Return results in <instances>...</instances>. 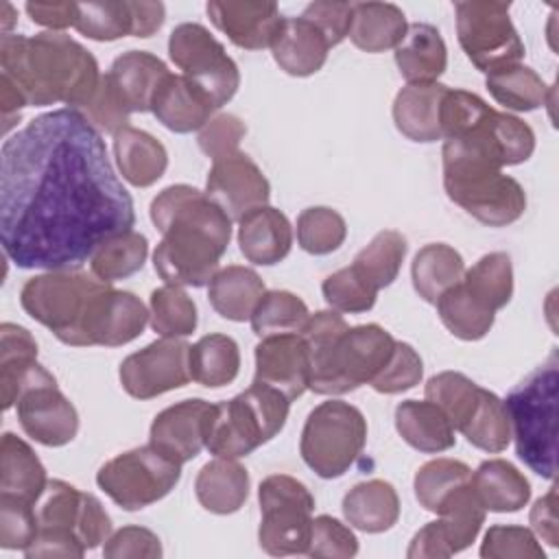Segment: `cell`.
<instances>
[{"label":"cell","instance_id":"1","mask_svg":"<svg viewBox=\"0 0 559 559\" xmlns=\"http://www.w3.org/2000/svg\"><path fill=\"white\" fill-rule=\"evenodd\" d=\"M135 223L103 133L76 109L26 122L0 151V240L20 269L70 271Z\"/></svg>","mask_w":559,"mask_h":559},{"label":"cell","instance_id":"2","mask_svg":"<svg viewBox=\"0 0 559 559\" xmlns=\"http://www.w3.org/2000/svg\"><path fill=\"white\" fill-rule=\"evenodd\" d=\"M162 240L153 251L164 284L201 288L218 271L231 240V218L201 190L188 183L164 188L148 207Z\"/></svg>","mask_w":559,"mask_h":559},{"label":"cell","instance_id":"3","mask_svg":"<svg viewBox=\"0 0 559 559\" xmlns=\"http://www.w3.org/2000/svg\"><path fill=\"white\" fill-rule=\"evenodd\" d=\"M0 68L26 105L63 103L81 109L100 83L96 57L66 33H9L0 39Z\"/></svg>","mask_w":559,"mask_h":559},{"label":"cell","instance_id":"4","mask_svg":"<svg viewBox=\"0 0 559 559\" xmlns=\"http://www.w3.org/2000/svg\"><path fill=\"white\" fill-rule=\"evenodd\" d=\"M443 190L452 203L489 227L515 223L526 210V192L502 173V157L485 118H476L443 140Z\"/></svg>","mask_w":559,"mask_h":559},{"label":"cell","instance_id":"5","mask_svg":"<svg viewBox=\"0 0 559 559\" xmlns=\"http://www.w3.org/2000/svg\"><path fill=\"white\" fill-rule=\"evenodd\" d=\"M299 334L310 358L308 389L319 395H341L369 384L395 349V338L382 325L349 328L336 310L310 314Z\"/></svg>","mask_w":559,"mask_h":559},{"label":"cell","instance_id":"6","mask_svg":"<svg viewBox=\"0 0 559 559\" xmlns=\"http://www.w3.org/2000/svg\"><path fill=\"white\" fill-rule=\"evenodd\" d=\"M557 397L559 356L552 349L548 360L535 367L502 400L518 459L548 480H555L557 474Z\"/></svg>","mask_w":559,"mask_h":559},{"label":"cell","instance_id":"7","mask_svg":"<svg viewBox=\"0 0 559 559\" xmlns=\"http://www.w3.org/2000/svg\"><path fill=\"white\" fill-rule=\"evenodd\" d=\"M35 513L39 528L24 550L26 559L83 557L85 550L98 548L114 533L100 500L66 480H48L35 502Z\"/></svg>","mask_w":559,"mask_h":559},{"label":"cell","instance_id":"8","mask_svg":"<svg viewBox=\"0 0 559 559\" xmlns=\"http://www.w3.org/2000/svg\"><path fill=\"white\" fill-rule=\"evenodd\" d=\"M290 400L277 389L255 382L212 408L205 448L214 456L240 459L271 441L286 426Z\"/></svg>","mask_w":559,"mask_h":559},{"label":"cell","instance_id":"9","mask_svg":"<svg viewBox=\"0 0 559 559\" xmlns=\"http://www.w3.org/2000/svg\"><path fill=\"white\" fill-rule=\"evenodd\" d=\"M109 284L81 269L46 271L26 280L20 290L24 312L48 328L61 343L81 347L85 319Z\"/></svg>","mask_w":559,"mask_h":559},{"label":"cell","instance_id":"10","mask_svg":"<svg viewBox=\"0 0 559 559\" xmlns=\"http://www.w3.org/2000/svg\"><path fill=\"white\" fill-rule=\"evenodd\" d=\"M365 443V415L349 402L328 400L310 411L301 430L299 452L317 476L338 478L358 461Z\"/></svg>","mask_w":559,"mask_h":559},{"label":"cell","instance_id":"11","mask_svg":"<svg viewBox=\"0 0 559 559\" xmlns=\"http://www.w3.org/2000/svg\"><path fill=\"white\" fill-rule=\"evenodd\" d=\"M258 500L260 548L273 557L306 555L314 511L310 489L288 474H271L260 483Z\"/></svg>","mask_w":559,"mask_h":559},{"label":"cell","instance_id":"12","mask_svg":"<svg viewBox=\"0 0 559 559\" xmlns=\"http://www.w3.org/2000/svg\"><path fill=\"white\" fill-rule=\"evenodd\" d=\"M181 478V463L155 445H140L109 459L96 472L98 487L124 511L144 509L168 496Z\"/></svg>","mask_w":559,"mask_h":559},{"label":"cell","instance_id":"13","mask_svg":"<svg viewBox=\"0 0 559 559\" xmlns=\"http://www.w3.org/2000/svg\"><path fill=\"white\" fill-rule=\"evenodd\" d=\"M509 9V2L496 0L454 2L459 44L472 66L485 74L520 63L524 57V44Z\"/></svg>","mask_w":559,"mask_h":559},{"label":"cell","instance_id":"14","mask_svg":"<svg viewBox=\"0 0 559 559\" xmlns=\"http://www.w3.org/2000/svg\"><path fill=\"white\" fill-rule=\"evenodd\" d=\"M168 57L216 109L227 105L240 87V70L225 46L197 22H183L168 37Z\"/></svg>","mask_w":559,"mask_h":559},{"label":"cell","instance_id":"15","mask_svg":"<svg viewBox=\"0 0 559 559\" xmlns=\"http://www.w3.org/2000/svg\"><path fill=\"white\" fill-rule=\"evenodd\" d=\"M485 507L472 489V480L459 487L437 511V520L415 533L406 550L408 559L452 557L476 542L485 524Z\"/></svg>","mask_w":559,"mask_h":559},{"label":"cell","instance_id":"16","mask_svg":"<svg viewBox=\"0 0 559 559\" xmlns=\"http://www.w3.org/2000/svg\"><path fill=\"white\" fill-rule=\"evenodd\" d=\"M190 345L183 338H157L135 354H129L118 369L122 389L135 400H151L186 386Z\"/></svg>","mask_w":559,"mask_h":559},{"label":"cell","instance_id":"17","mask_svg":"<svg viewBox=\"0 0 559 559\" xmlns=\"http://www.w3.org/2000/svg\"><path fill=\"white\" fill-rule=\"evenodd\" d=\"M166 9L162 2H76L74 28L96 41H116L120 37H151L162 28Z\"/></svg>","mask_w":559,"mask_h":559},{"label":"cell","instance_id":"18","mask_svg":"<svg viewBox=\"0 0 559 559\" xmlns=\"http://www.w3.org/2000/svg\"><path fill=\"white\" fill-rule=\"evenodd\" d=\"M205 194L231 218L240 221L271 199V183L247 153H234L212 164L205 179Z\"/></svg>","mask_w":559,"mask_h":559},{"label":"cell","instance_id":"19","mask_svg":"<svg viewBox=\"0 0 559 559\" xmlns=\"http://www.w3.org/2000/svg\"><path fill=\"white\" fill-rule=\"evenodd\" d=\"M15 411L22 430L46 448H61L79 432V413L59 391L55 378L26 389L17 397Z\"/></svg>","mask_w":559,"mask_h":559},{"label":"cell","instance_id":"20","mask_svg":"<svg viewBox=\"0 0 559 559\" xmlns=\"http://www.w3.org/2000/svg\"><path fill=\"white\" fill-rule=\"evenodd\" d=\"M148 310L140 297L129 290H116L111 284L96 297L81 336V347H120L135 341L146 323Z\"/></svg>","mask_w":559,"mask_h":559},{"label":"cell","instance_id":"21","mask_svg":"<svg viewBox=\"0 0 559 559\" xmlns=\"http://www.w3.org/2000/svg\"><path fill=\"white\" fill-rule=\"evenodd\" d=\"M212 408L214 404L201 397L181 400L164 408L151 424L148 443L181 465L197 459L205 448Z\"/></svg>","mask_w":559,"mask_h":559},{"label":"cell","instance_id":"22","mask_svg":"<svg viewBox=\"0 0 559 559\" xmlns=\"http://www.w3.org/2000/svg\"><path fill=\"white\" fill-rule=\"evenodd\" d=\"M255 382L269 384L290 402L310 384V358L301 334L264 336L255 345Z\"/></svg>","mask_w":559,"mask_h":559},{"label":"cell","instance_id":"23","mask_svg":"<svg viewBox=\"0 0 559 559\" xmlns=\"http://www.w3.org/2000/svg\"><path fill=\"white\" fill-rule=\"evenodd\" d=\"M205 11L212 24L225 33L234 46L245 50L271 48V41L284 20L275 2L212 0Z\"/></svg>","mask_w":559,"mask_h":559},{"label":"cell","instance_id":"24","mask_svg":"<svg viewBox=\"0 0 559 559\" xmlns=\"http://www.w3.org/2000/svg\"><path fill=\"white\" fill-rule=\"evenodd\" d=\"M55 376L37 362V343L33 334L15 323L0 325V386L2 408L15 406L17 397Z\"/></svg>","mask_w":559,"mask_h":559},{"label":"cell","instance_id":"25","mask_svg":"<svg viewBox=\"0 0 559 559\" xmlns=\"http://www.w3.org/2000/svg\"><path fill=\"white\" fill-rule=\"evenodd\" d=\"M151 111L166 129L175 133L201 131L210 120L216 107L212 100L183 74H166L159 83Z\"/></svg>","mask_w":559,"mask_h":559},{"label":"cell","instance_id":"26","mask_svg":"<svg viewBox=\"0 0 559 559\" xmlns=\"http://www.w3.org/2000/svg\"><path fill=\"white\" fill-rule=\"evenodd\" d=\"M105 74L127 111L144 114L151 111L153 96L170 70L159 57L146 50H127L114 59Z\"/></svg>","mask_w":559,"mask_h":559},{"label":"cell","instance_id":"27","mask_svg":"<svg viewBox=\"0 0 559 559\" xmlns=\"http://www.w3.org/2000/svg\"><path fill=\"white\" fill-rule=\"evenodd\" d=\"M238 245L240 253L249 262L260 266H273L290 253V221L277 207H255L238 221Z\"/></svg>","mask_w":559,"mask_h":559},{"label":"cell","instance_id":"28","mask_svg":"<svg viewBox=\"0 0 559 559\" xmlns=\"http://www.w3.org/2000/svg\"><path fill=\"white\" fill-rule=\"evenodd\" d=\"M330 44L325 35L306 17H284L271 52L275 63L290 76H310L319 72L328 59Z\"/></svg>","mask_w":559,"mask_h":559},{"label":"cell","instance_id":"29","mask_svg":"<svg viewBox=\"0 0 559 559\" xmlns=\"http://www.w3.org/2000/svg\"><path fill=\"white\" fill-rule=\"evenodd\" d=\"M448 85L435 83H406L393 100V122L402 135L413 142L441 140V100Z\"/></svg>","mask_w":559,"mask_h":559},{"label":"cell","instance_id":"30","mask_svg":"<svg viewBox=\"0 0 559 559\" xmlns=\"http://www.w3.org/2000/svg\"><path fill=\"white\" fill-rule=\"evenodd\" d=\"M249 472L236 459L216 456L207 461L197 478L194 493L199 504L216 515L236 513L249 498Z\"/></svg>","mask_w":559,"mask_h":559},{"label":"cell","instance_id":"31","mask_svg":"<svg viewBox=\"0 0 559 559\" xmlns=\"http://www.w3.org/2000/svg\"><path fill=\"white\" fill-rule=\"evenodd\" d=\"M395 63L406 83H435L448 68V48L439 28L426 22L408 24L395 46Z\"/></svg>","mask_w":559,"mask_h":559},{"label":"cell","instance_id":"32","mask_svg":"<svg viewBox=\"0 0 559 559\" xmlns=\"http://www.w3.org/2000/svg\"><path fill=\"white\" fill-rule=\"evenodd\" d=\"M114 157L122 179L135 188L153 186L168 168L166 146L131 124L114 135Z\"/></svg>","mask_w":559,"mask_h":559},{"label":"cell","instance_id":"33","mask_svg":"<svg viewBox=\"0 0 559 559\" xmlns=\"http://www.w3.org/2000/svg\"><path fill=\"white\" fill-rule=\"evenodd\" d=\"M395 430L415 450L437 454L454 448V426L430 400H404L395 406Z\"/></svg>","mask_w":559,"mask_h":559},{"label":"cell","instance_id":"34","mask_svg":"<svg viewBox=\"0 0 559 559\" xmlns=\"http://www.w3.org/2000/svg\"><path fill=\"white\" fill-rule=\"evenodd\" d=\"M472 489L485 511L515 513L531 500V483L504 459L483 461L472 472Z\"/></svg>","mask_w":559,"mask_h":559},{"label":"cell","instance_id":"35","mask_svg":"<svg viewBox=\"0 0 559 559\" xmlns=\"http://www.w3.org/2000/svg\"><path fill=\"white\" fill-rule=\"evenodd\" d=\"M345 520L362 533H384L400 518V498L391 483L371 478L354 485L343 496Z\"/></svg>","mask_w":559,"mask_h":559},{"label":"cell","instance_id":"36","mask_svg":"<svg viewBox=\"0 0 559 559\" xmlns=\"http://www.w3.org/2000/svg\"><path fill=\"white\" fill-rule=\"evenodd\" d=\"M408 28L404 11L393 2H354L349 39L365 52H384L404 39Z\"/></svg>","mask_w":559,"mask_h":559},{"label":"cell","instance_id":"37","mask_svg":"<svg viewBox=\"0 0 559 559\" xmlns=\"http://www.w3.org/2000/svg\"><path fill=\"white\" fill-rule=\"evenodd\" d=\"M264 293L266 286L262 277L253 269L240 264L218 269L207 284V299L212 308L223 319L236 323L251 319V312Z\"/></svg>","mask_w":559,"mask_h":559},{"label":"cell","instance_id":"38","mask_svg":"<svg viewBox=\"0 0 559 559\" xmlns=\"http://www.w3.org/2000/svg\"><path fill=\"white\" fill-rule=\"evenodd\" d=\"M46 485V467L33 448L17 435L4 432L0 441V493H11L35 504Z\"/></svg>","mask_w":559,"mask_h":559},{"label":"cell","instance_id":"39","mask_svg":"<svg viewBox=\"0 0 559 559\" xmlns=\"http://www.w3.org/2000/svg\"><path fill=\"white\" fill-rule=\"evenodd\" d=\"M463 273H465L463 255L445 242L424 245L415 253L411 264L413 288L428 304H437V299L448 288L461 282Z\"/></svg>","mask_w":559,"mask_h":559},{"label":"cell","instance_id":"40","mask_svg":"<svg viewBox=\"0 0 559 559\" xmlns=\"http://www.w3.org/2000/svg\"><path fill=\"white\" fill-rule=\"evenodd\" d=\"M190 378L207 389L231 384L240 371L238 343L227 334H205L188 354Z\"/></svg>","mask_w":559,"mask_h":559},{"label":"cell","instance_id":"41","mask_svg":"<svg viewBox=\"0 0 559 559\" xmlns=\"http://www.w3.org/2000/svg\"><path fill=\"white\" fill-rule=\"evenodd\" d=\"M437 312L448 332L461 341H480L493 328L496 312L456 282L437 299Z\"/></svg>","mask_w":559,"mask_h":559},{"label":"cell","instance_id":"42","mask_svg":"<svg viewBox=\"0 0 559 559\" xmlns=\"http://www.w3.org/2000/svg\"><path fill=\"white\" fill-rule=\"evenodd\" d=\"M485 85L496 103L513 111H533L544 107L552 92L533 68L522 63L489 72L485 76Z\"/></svg>","mask_w":559,"mask_h":559},{"label":"cell","instance_id":"43","mask_svg":"<svg viewBox=\"0 0 559 559\" xmlns=\"http://www.w3.org/2000/svg\"><path fill=\"white\" fill-rule=\"evenodd\" d=\"M406 251V238L395 229H384L378 231L371 242L356 253L352 266L371 288L380 290L397 280Z\"/></svg>","mask_w":559,"mask_h":559},{"label":"cell","instance_id":"44","mask_svg":"<svg viewBox=\"0 0 559 559\" xmlns=\"http://www.w3.org/2000/svg\"><path fill=\"white\" fill-rule=\"evenodd\" d=\"M146 255H148L146 236L129 229L98 245V249L90 258V271L98 280L111 284L138 273L144 266Z\"/></svg>","mask_w":559,"mask_h":559},{"label":"cell","instance_id":"45","mask_svg":"<svg viewBox=\"0 0 559 559\" xmlns=\"http://www.w3.org/2000/svg\"><path fill=\"white\" fill-rule=\"evenodd\" d=\"M465 288L493 312L513 297V264L504 251L485 253L461 277Z\"/></svg>","mask_w":559,"mask_h":559},{"label":"cell","instance_id":"46","mask_svg":"<svg viewBox=\"0 0 559 559\" xmlns=\"http://www.w3.org/2000/svg\"><path fill=\"white\" fill-rule=\"evenodd\" d=\"M424 393L426 400L435 402L448 415L454 430L461 432L478 406L483 386L461 371H441L428 378Z\"/></svg>","mask_w":559,"mask_h":559},{"label":"cell","instance_id":"47","mask_svg":"<svg viewBox=\"0 0 559 559\" xmlns=\"http://www.w3.org/2000/svg\"><path fill=\"white\" fill-rule=\"evenodd\" d=\"M148 323L164 338H183L197 330V304L192 297L173 284H164L151 293Z\"/></svg>","mask_w":559,"mask_h":559},{"label":"cell","instance_id":"48","mask_svg":"<svg viewBox=\"0 0 559 559\" xmlns=\"http://www.w3.org/2000/svg\"><path fill=\"white\" fill-rule=\"evenodd\" d=\"M310 312L301 297L290 290H266L251 312V330L260 338L275 334H297Z\"/></svg>","mask_w":559,"mask_h":559},{"label":"cell","instance_id":"49","mask_svg":"<svg viewBox=\"0 0 559 559\" xmlns=\"http://www.w3.org/2000/svg\"><path fill=\"white\" fill-rule=\"evenodd\" d=\"M472 480V469L456 459H432L424 463L413 480L419 507L437 513L441 504L463 485Z\"/></svg>","mask_w":559,"mask_h":559},{"label":"cell","instance_id":"50","mask_svg":"<svg viewBox=\"0 0 559 559\" xmlns=\"http://www.w3.org/2000/svg\"><path fill=\"white\" fill-rule=\"evenodd\" d=\"M461 435L478 450L502 452L511 441L509 415L504 402L489 389H483L478 406L469 421L463 426Z\"/></svg>","mask_w":559,"mask_h":559},{"label":"cell","instance_id":"51","mask_svg":"<svg viewBox=\"0 0 559 559\" xmlns=\"http://www.w3.org/2000/svg\"><path fill=\"white\" fill-rule=\"evenodd\" d=\"M347 238L345 218L325 205L306 207L297 216V242L306 253L328 255L336 251Z\"/></svg>","mask_w":559,"mask_h":559},{"label":"cell","instance_id":"52","mask_svg":"<svg viewBox=\"0 0 559 559\" xmlns=\"http://www.w3.org/2000/svg\"><path fill=\"white\" fill-rule=\"evenodd\" d=\"M321 293L328 306L336 312H367L378 299V290L371 288L352 264L328 275L321 284Z\"/></svg>","mask_w":559,"mask_h":559},{"label":"cell","instance_id":"53","mask_svg":"<svg viewBox=\"0 0 559 559\" xmlns=\"http://www.w3.org/2000/svg\"><path fill=\"white\" fill-rule=\"evenodd\" d=\"M483 559H544V548L537 535L526 526L496 524L483 537Z\"/></svg>","mask_w":559,"mask_h":559},{"label":"cell","instance_id":"54","mask_svg":"<svg viewBox=\"0 0 559 559\" xmlns=\"http://www.w3.org/2000/svg\"><path fill=\"white\" fill-rule=\"evenodd\" d=\"M37 528L33 502L11 493H0V548L24 552L35 539Z\"/></svg>","mask_w":559,"mask_h":559},{"label":"cell","instance_id":"55","mask_svg":"<svg viewBox=\"0 0 559 559\" xmlns=\"http://www.w3.org/2000/svg\"><path fill=\"white\" fill-rule=\"evenodd\" d=\"M421 376H424L421 356L408 343L395 341V349L389 362L378 371V376L369 384L378 393L395 395L417 386L421 382Z\"/></svg>","mask_w":559,"mask_h":559},{"label":"cell","instance_id":"56","mask_svg":"<svg viewBox=\"0 0 559 559\" xmlns=\"http://www.w3.org/2000/svg\"><path fill=\"white\" fill-rule=\"evenodd\" d=\"M358 552V537L349 526L332 515L312 518L310 533V557H332V559H349Z\"/></svg>","mask_w":559,"mask_h":559},{"label":"cell","instance_id":"57","mask_svg":"<svg viewBox=\"0 0 559 559\" xmlns=\"http://www.w3.org/2000/svg\"><path fill=\"white\" fill-rule=\"evenodd\" d=\"M79 114L100 133L116 135L120 129L129 127V111L118 98L116 90L111 87L107 74L100 76V83L94 92V96L79 109Z\"/></svg>","mask_w":559,"mask_h":559},{"label":"cell","instance_id":"58","mask_svg":"<svg viewBox=\"0 0 559 559\" xmlns=\"http://www.w3.org/2000/svg\"><path fill=\"white\" fill-rule=\"evenodd\" d=\"M245 133H247V127L238 116L218 114L199 131L197 142H199V148L212 162H218L223 157L238 153V146H240V140L245 138Z\"/></svg>","mask_w":559,"mask_h":559},{"label":"cell","instance_id":"59","mask_svg":"<svg viewBox=\"0 0 559 559\" xmlns=\"http://www.w3.org/2000/svg\"><path fill=\"white\" fill-rule=\"evenodd\" d=\"M105 559H157L162 557L159 537L144 526H122L103 546Z\"/></svg>","mask_w":559,"mask_h":559},{"label":"cell","instance_id":"60","mask_svg":"<svg viewBox=\"0 0 559 559\" xmlns=\"http://www.w3.org/2000/svg\"><path fill=\"white\" fill-rule=\"evenodd\" d=\"M301 17L310 20L328 39L330 48L341 44L349 35L352 24V4L349 2H310Z\"/></svg>","mask_w":559,"mask_h":559},{"label":"cell","instance_id":"61","mask_svg":"<svg viewBox=\"0 0 559 559\" xmlns=\"http://www.w3.org/2000/svg\"><path fill=\"white\" fill-rule=\"evenodd\" d=\"M33 24H39L52 33H63L74 28L76 22V2H26L24 4Z\"/></svg>","mask_w":559,"mask_h":559},{"label":"cell","instance_id":"62","mask_svg":"<svg viewBox=\"0 0 559 559\" xmlns=\"http://www.w3.org/2000/svg\"><path fill=\"white\" fill-rule=\"evenodd\" d=\"M528 522H531V531L537 535V539L546 542L552 548L559 544V537H557V485H552L546 496L535 500Z\"/></svg>","mask_w":559,"mask_h":559},{"label":"cell","instance_id":"63","mask_svg":"<svg viewBox=\"0 0 559 559\" xmlns=\"http://www.w3.org/2000/svg\"><path fill=\"white\" fill-rule=\"evenodd\" d=\"M2 11H4V17H2V35H9L11 24L15 22V17H11V15H13V7H11L9 2H4V4H2Z\"/></svg>","mask_w":559,"mask_h":559}]
</instances>
